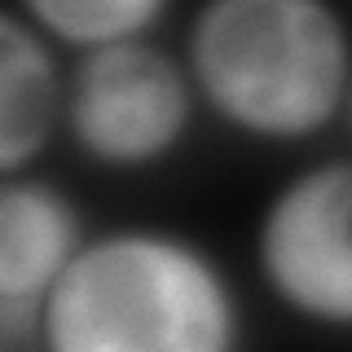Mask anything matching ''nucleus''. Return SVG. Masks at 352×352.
<instances>
[{
  "instance_id": "obj_1",
  "label": "nucleus",
  "mask_w": 352,
  "mask_h": 352,
  "mask_svg": "<svg viewBox=\"0 0 352 352\" xmlns=\"http://www.w3.org/2000/svg\"><path fill=\"white\" fill-rule=\"evenodd\" d=\"M36 352H247L229 264L172 225L93 229L31 322Z\"/></svg>"
},
{
  "instance_id": "obj_2",
  "label": "nucleus",
  "mask_w": 352,
  "mask_h": 352,
  "mask_svg": "<svg viewBox=\"0 0 352 352\" xmlns=\"http://www.w3.org/2000/svg\"><path fill=\"white\" fill-rule=\"evenodd\" d=\"M203 115L260 146L339 128L352 22L330 0H203L176 36Z\"/></svg>"
},
{
  "instance_id": "obj_3",
  "label": "nucleus",
  "mask_w": 352,
  "mask_h": 352,
  "mask_svg": "<svg viewBox=\"0 0 352 352\" xmlns=\"http://www.w3.org/2000/svg\"><path fill=\"white\" fill-rule=\"evenodd\" d=\"M203 115L181 49L168 36L66 62L62 141L102 172H150L185 150Z\"/></svg>"
},
{
  "instance_id": "obj_4",
  "label": "nucleus",
  "mask_w": 352,
  "mask_h": 352,
  "mask_svg": "<svg viewBox=\"0 0 352 352\" xmlns=\"http://www.w3.org/2000/svg\"><path fill=\"white\" fill-rule=\"evenodd\" d=\"M251 269L286 317L352 335V150L308 159L264 198Z\"/></svg>"
},
{
  "instance_id": "obj_5",
  "label": "nucleus",
  "mask_w": 352,
  "mask_h": 352,
  "mask_svg": "<svg viewBox=\"0 0 352 352\" xmlns=\"http://www.w3.org/2000/svg\"><path fill=\"white\" fill-rule=\"evenodd\" d=\"M88 234L80 198L53 176H0V326L31 330Z\"/></svg>"
},
{
  "instance_id": "obj_6",
  "label": "nucleus",
  "mask_w": 352,
  "mask_h": 352,
  "mask_svg": "<svg viewBox=\"0 0 352 352\" xmlns=\"http://www.w3.org/2000/svg\"><path fill=\"white\" fill-rule=\"evenodd\" d=\"M66 58L27 18L0 5V176L36 172L62 141Z\"/></svg>"
},
{
  "instance_id": "obj_7",
  "label": "nucleus",
  "mask_w": 352,
  "mask_h": 352,
  "mask_svg": "<svg viewBox=\"0 0 352 352\" xmlns=\"http://www.w3.org/2000/svg\"><path fill=\"white\" fill-rule=\"evenodd\" d=\"M22 9L66 62L163 36L176 14L168 0H22Z\"/></svg>"
},
{
  "instance_id": "obj_8",
  "label": "nucleus",
  "mask_w": 352,
  "mask_h": 352,
  "mask_svg": "<svg viewBox=\"0 0 352 352\" xmlns=\"http://www.w3.org/2000/svg\"><path fill=\"white\" fill-rule=\"evenodd\" d=\"M339 128H344L348 141H352V84H348V102H344V119H339Z\"/></svg>"
}]
</instances>
